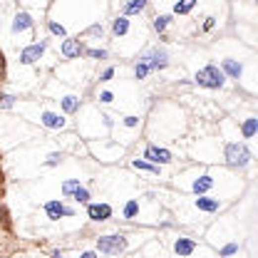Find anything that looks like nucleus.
<instances>
[{"label": "nucleus", "mask_w": 258, "mask_h": 258, "mask_svg": "<svg viewBox=\"0 0 258 258\" xmlns=\"http://www.w3.org/2000/svg\"><path fill=\"white\" fill-rule=\"evenodd\" d=\"M194 251H196V241H194V238L179 236V238L174 241V253H176L179 258H186V256H191Z\"/></svg>", "instance_id": "11"}, {"label": "nucleus", "mask_w": 258, "mask_h": 258, "mask_svg": "<svg viewBox=\"0 0 258 258\" xmlns=\"http://www.w3.org/2000/svg\"><path fill=\"white\" fill-rule=\"evenodd\" d=\"M169 23H171V15H156V18H154V23H152V28L161 35V33L169 28Z\"/></svg>", "instance_id": "23"}, {"label": "nucleus", "mask_w": 258, "mask_h": 258, "mask_svg": "<svg viewBox=\"0 0 258 258\" xmlns=\"http://www.w3.org/2000/svg\"><path fill=\"white\" fill-rule=\"evenodd\" d=\"M132 166L139 169V171H149V174H154V176H159V171H161L156 164H152V161H147V159H134Z\"/></svg>", "instance_id": "19"}, {"label": "nucleus", "mask_w": 258, "mask_h": 258, "mask_svg": "<svg viewBox=\"0 0 258 258\" xmlns=\"http://www.w3.org/2000/svg\"><path fill=\"white\" fill-rule=\"evenodd\" d=\"M85 55L92 57V60H104L107 57V50L104 48H90V50H85Z\"/></svg>", "instance_id": "26"}, {"label": "nucleus", "mask_w": 258, "mask_h": 258, "mask_svg": "<svg viewBox=\"0 0 258 258\" xmlns=\"http://www.w3.org/2000/svg\"><path fill=\"white\" fill-rule=\"evenodd\" d=\"M87 216L92 221H107V218H112V206L109 204H90L87 206Z\"/></svg>", "instance_id": "10"}, {"label": "nucleus", "mask_w": 258, "mask_h": 258, "mask_svg": "<svg viewBox=\"0 0 258 258\" xmlns=\"http://www.w3.org/2000/svg\"><path fill=\"white\" fill-rule=\"evenodd\" d=\"M60 104H62V109H65L67 114H75V112L80 109V97L67 95V97H62V100H60Z\"/></svg>", "instance_id": "18"}, {"label": "nucleus", "mask_w": 258, "mask_h": 258, "mask_svg": "<svg viewBox=\"0 0 258 258\" xmlns=\"http://www.w3.org/2000/svg\"><path fill=\"white\" fill-rule=\"evenodd\" d=\"M137 124H139V117H134V114L124 117V127H137Z\"/></svg>", "instance_id": "35"}, {"label": "nucleus", "mask_w": 258, "mask_h": 258, "mask_svg": "<svg viewBox=\"0 0 258 258\" xmlns=\"http://www.w3.org/2000/svg\"><path fill=\"white\" fill-rule=\"evenodd\" d=\"M48 28H50V33H52V35H60V38H65V35H67V30H65L60 23H55V20H50V23H48Z\"/></svg>", "instance_id": "28"}, {"label": "nucleus", "mask_w": 258, "mask_h": 258, "mask_svg": "<svg viewBox=\"0 0 258 258\" xmlns=\"http://www.w3.org/2000/svg\"><path fill=\"white\" fill-rule=\"evenodd\" d=\"M80 258H100V256H97V253H95V251H85V253H82V256H80Z\"/></svg>", "instance_id": "37"}, {"label": "nucleus", "mask_w": 258, "mask_h": 258, "mask_svg": "<svg viewBox=\"0 0 258 258\" xmlns=\"http://www.w3.org/2000/svg\"><path fill=\"white\" fill-rule=\"evenodd\" d=\"M15 104V97L13 95H3V97H0V109H10Z\"/></svg>", "instance_id": "30"}, {"label": "nucleus", "mask_w": 258, "mask_h": 258, "mask_svg": "<svg viewBox=\"0 0 258 258\" xmlns=\"http://www.w3.org/2000/svg\"><path fill=\"white\" fill-rule=\"evenodd\" d=\"M223 159H226L228 166L243 169V166H248V161H251V152H248V147L241 144V142H228V144L223 147Z\"/></svg>", "instance_id": "2"}, {"label": "nucleus", "mask_w": 258, "mask_h": 258, "mask_svg": "<svg viewBox=\"0 0 258 258\" xmlns=\"http://www.w3.org/2000/svg\"><path fill=\"white\" fill-rule=\"evenodd\" d=\"M144 159L152 161V164H156V166H161V164H171V161H174L171 152L164 149V147H156V144H149V147L144 149Z\"/></svg>", "instance_id": "5"}, {"label": "nucleus", "mask_w": 258, "mask_h": 258, "mask_svg": "<svg viewBox=\"0 0 258 258\" xmlns=\"http://www.w3.org/2000/svg\"><path fill=\"white\" fill-rule=\"evenodd\" d=\"M191 189H194V194H196V196H199V194H208V191L213 189V176H208V174L199 176V179L191 184Z\"/></svg>", "instance_id": "15"}, {"label": "nucleus", "mask_w": 258, "mask_h": 258, "mask_svg": "<svg viewBox=\"0 0 258 258\" xmlns=\"http://www.w3.org/2000/svg\"><path fill=\"white\" fill-rule=\"evenodd\" d=\"M72 199H75L77 204H87V201H90V191H87L85 186H77V191L72 194Z\"/></svg>", "instance_id": "27"}, {"label": "nucleus", "mask_w": 258, "mask_h": 258, "mask_svg": "<svg viewBox=\"0 0 258 258\" xmlns=\"http://www.w3.org/2000/svg\"><path fill=\"white\" fill-rule=\"evenodd\" d=\"M233 253H238V243H228V246L221 248V256H223V258H231Z\"/></svg>", "instance_id": "32"}, {"label": "nucleus", "mask_w": 258, "mask_h": 258, "mask_svg": "<svg viewBox=\"0 0 258 258\" xmlns=\"http://www.w3.org/2000/svg\"><path fill=\"white\" fill-rule=\"evenodd\" d=\"M149 75H152V70L147 67V62H142V60H139V62L134 65V77H137V80H147Z\"/></svg>", "instance_id": "24"}, {"label": "nucleus", "mask_w": 258, "mask_h": 258, "mask_svg": "<svg viewBox=\"0 0 258 258\" xmlns=\"http://www.w3.org/2000/svg\"><path fill=\"white\" fill-rule=\"evenodd\" d=\"M196 8V0H176V5H174V15H186Z\"/></svg>", "instance_id": "21"}, {"label": "nucleus", "mask_w": 258, "mask_h": 258, "mask_svg": "<svg viewBox=\"0 0 258 258\" xmlns=\"http://www.w3.org/2000/svg\"><path fill=\"white\" fill-rule=\"evenodd\" d=\"M139 60L147 62V67H149L152 72H159V70H166V67H169V52H166L164 48H152V50L144 52Z\"/></svg>", "instance_id": "4"}, {"label": "nucleus", "mask_w": 258, "mask_h": 258, "mask_svg": "<svg viewBox=\"0 0 258 258\" xmlns=\"http://www.w3.org/2000/svg\"><path fill=\"white\" fill-rule=\"evenodd\" d=\"M62 161V154L60 152H52V154H48V159H45V166H57Z\"/></svg>", "instance_id": "29"}, {"label": "nucleus", "mask_w": 258, "mask_h": 258, "mask_svg": "<svg viewBox=\"0 0 258 258\" xmlns=\"http://www.w3.org/2000/svg\"><path fill=\"white\" fill-rule=\"evenodd\" d=\"M33 28V15L30 13H18L15 18H13V33L18 35V33H25V30H30Z\"/></svg>", "instance_id": "14"}, {"label": "nucleus", "mask_w": 258, "mask_h": 258, "mask_svg": "<svg viewBox=\"0 0 258 258\" xmlns=\"http://www.w3.org/2000/svg\"><path fill=\"white\" fill-rule=\"evenodd\" d=\"M87 35H90V38H102V35H104V28L95 23V25H90V28H87Z\"/></svg>", "instance_id": "31"}, {"label": "nucleus", "mask_w": 258, "mask_h": 258, "mask_svg": "<svg viewBox=\"0 0 258 258\" xmlns=\"http://www.w3.org/2000/svg\"><path fill=\"white\" fill-rule=\"evenodd\" d=\"M213 20H216V18H206V23H204V30H211V28H213Z\"/></svg>", "instance_id": "36"}, {"label": "nucleus", "mask_w": 258, "mask_h": 258, "mask_svg": "<svg viewBox=\"0 0 258 258\" xmlns=\"http://www.w3.org/2000/svg\"><path fill=\"white\" fill-rule=\"evenodd\" d=\"M52 258H65V256H62L60 251H52Z\"/></svg>", "instance_id": "38"}, {"label": "nucleus", "mask_w": 258, "mask_h": 258, "mask_svg": "<svg viewBox=\"0 0 258 258\" xmlns=\"http://www.w3.org/2000/svg\"><path fill=\"white\" fill-rule=\"evenodd\" d=\"M194 206H196L199 211H204V213H216V211H221V208H223V204H221L218 199L206 196V194H199V196L194 199Z\"/></svg>", "instance_id": "8"}, {"label": "nucleus", "mask_w": 258, "mask_h": 258, "mask_svg": "<svg viewBox=\"0 0 258 258\" xmlns=\"http://www.w3.org/2000/svg\"><path fill=\"white\" fill-rule=\"evenodd\" d=\"M221 72H223L226 77H231V80H241V75H243V65L236 62V60H231V57H226V60L221 62Z\"/></svg>", "instance_id": "12"}, {"label": "nucleus", "mask_w": 258, "mask_h": 258, "mask_svg": "<svg viewBox=\"0 0 258 258\" xmlns=\"http://www.w3.org/2000/svg\"><path fill=\"white\" fill-rule=\"evenodd\" d=\"M62 55H65L67 60H75V57L85 55V48H82L80 40H65V43H62Z\"/></svg>", "instance_id": "13"}, {"label": "nucleus", "mask_w": 258, "mask_h": 258, "mask_svg": "<svg viewBox=\"0 0 258 258\" xmlns=\"http://www.w3.org/2000/svg\"><path fill=\"white\" fill-rule=\"evenodd\" d=\"M124 248H127V238H124L122 233H107V236H100V238H97V251H100V253L119 256Z\"/></svg>", "instance_id": "3"}, {"label": "nucleus", "mask_w": 258, "mask_h": 258, "mask_svg": "<svg viewBox=\"0 0 258 258\" xmlns=\"http://www.w3.org/2000/svg\"><path fill=\"white\" fill-rule=\"evenodd\" d=\"M77 186H82L80 179H67V181L62 184V196H72V194L77 191Z\"/></svg>", "instance_id": "25"}, {"label": "nucleus", "mask_w": 258, "mask_h": 258, "mask_svg": "<svg viewBox=\"0 0 258 258\" xmlns=\"http://www.w3.org/2000/svg\"><path fill=\"white\" fill-rule=\"evenodd\" d=\"M112 77H114V67H107V70L100 75V82H109Z\"/></svg>", "instance_id": "34"}, {"label": "nucleus", "mask_w": 258, "mask_h": 258, "mask_svg": "<svg viewBox=\"0 0 258 258\" xmlns=\"http://www.w3.org/2000/svg\"><path fill=\"white\" fill-rule=\"evenodd\" d=\"M194 82H196L199 87H206V90H221V87L226 85V75L221 72V67L206 65V67H201V70L194 75Z\"/></svg>", "instance_id": "1"}, {"label": "nucleus", "mask_w": 258, "mask_h": 258, "mask_svg": "<svg viewBox=\"0 0 258 258\" xmlns=\"http://www.w3.org/2000/svg\"><path fill=\"white\" fill-rule=\"evenodd\" d=\"M137 213H139V201H137V199H129V201L124 204V208H122V216H124L127 221H132V218H137Z\"/></svg>", "instance_id": "20"}, {"label": "nucleus", "mask_w": 258, "mask_h": 258, "mask_svg": "<svg viewBox=\"0 0 258 258\" xmlns=\"http://www.w3.org/2000/svg\"><path fill=\"white\" fill-rule=\"evenodd\" d=\"M45 213H48L50 221H60L62 216H75V208H70V206H65L62 201L52 199V201L45 204Z\"/></svg>", "instance_id": "7"}, {"label": "nucleus", "mask_w": 258, "mask_h": 258, "mask_svg": "<svg viewBox=\"0 0 258 258\" xmlns=\"http://www.w3.org/2000/svg\"><path fill=\"white\" fill-rule=\"evenodd\" d=\"M45 50H48V43H45V40L33 43V45H28L25 50H20V62H23V65H33V62H38V60L45 55Z\"/></svg>", "instance_id": "6"}, {"label": "nucleus", "mask_w": 258, "mask_h": 258, "mask_svg": "<svg viewBox=\"0 0 258 258\" xmlns=\"http://www.w3.org/2000/svg\"><path fill=\"white\" fill-rule=\"evenodd\" d=\"M144 8H147V0H127V3H124V15L127 18L129 15H139Z\"/></svg>", "instance_id": "17"}, {"label": "nucleus", "mask_w": 258, "mask_h": 258, "mask_svg": "<svg viewBox=\"0 0 258 258\" xmlns=\"http://www.w3.org/2000/svg\"><path fill=\"white\" fill-rule=\"evenodd\" d=\"M100 102H102V104H112V102H114V95H112L109 90H104V92H100Z\"/></svg>", "instance_id": "33"}, {"label": "nucleus", "mask_w": 258, "mask_h": 258, "mask_svg": "<svg viewBox=\"0 0 258 258\" xmlns=\"http://www.w3.org/2000/svg\"><path fill=\"white\" fill-rule=\"evenodd\" d=\"M40 122H43V127H48V129H65V127H67V119H65L62 114H57V112H50V109H45V112L40 114Z\"/></svg>", "instance_id": "9"}, {"label": "nucleus", "mask_w": 258, "mask_h": 258, "mask_svg": "<svg viewBox=\"0 0 258 258\" xmlns=\"http://www.w3.org/2000/svg\"><path fill=\"white\" fill-rule=\"evenodd\" d=\"M241 129H243V137H246V139H253L256 132H258V119H256V117H248Z\"/></svg>", "instance_id": "22"}, {"label": "nucleus", "mask_w": 258, "mask_h": 258, "mask_svg": "<svg viewBox=\"0 0 258 258\" xmlns=\"http://www.w3.org/2000/svg\"><path fill=\"white\" fill-rule=\"evenodd\" d=\"M112 33H114L117 38L127 35V33H129V18H127V15H119V18H114V20H112Z\"/></svg>", "instance_id": "16"}]
</instances>
